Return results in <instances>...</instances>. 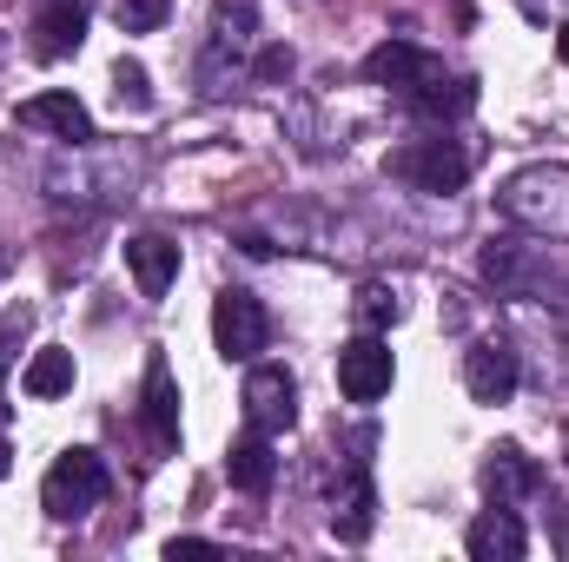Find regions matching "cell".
I'll use <instances>...</instances> for the list:
<instances>
[{
	"instance_id": "obj_1",
	"label": "cell",
	"mask_w": 569,
	"mask_h": 562,
	"mask_svg": "<svg viewBox=\"0 0 569 562\" xmlns=\"http://www.w3.org/2000/svg\"><path fill=\"white\" fill-rule=\"evenodd\" d=\"M497 212L517 225V232H537V239H569V165H523L497 185Z\"/></svg>"
},
{
	"instance_id": "obj_2",
	"label": "cell",
	"mask_w": 569,
	"mask_h": 562,
	"mask_svg": "<svg viewBox=\"0 0 569 562\" xmlns=\"http://www.w3.org/2000/svg\"><path fill=\"white\" fill-rule=\"evenodd\" d=\"M100 496H107V456L87 450V443L80 450H60L53 470H47V483H40V510L53 523H80V516L100 510Z\"/></svg>"
},
{
	"instance_id": "obj_3",
	"label": "cell",
	"mask_w": 569,
	"mask_h": 562,
	"mask_svg": "<svg viewBox=\"0 0 569 562\" xmlns=\"http://www.w3.org/2000/svg\"><path fill=\"white\" fill-rule=\"evenodd\" d=\"M385 172L405 179V185H418V192H457L470 179V152L457 140H443V133H430V140H411V145H398V152H385Z\"/></svg>"
},
{
	"instance_id": "obj_4",
	"label": "cell",
	"mask_w": 569,
	"mask_h": 562,
	"mask_svg": "<svg viewBox=\"0 0 569 562\" xmlns=\"http://www.w3.org/2000/svg\"><path fill=\"white\" fill-rule=\"evenodd\" d=\"M212 344H219V358L226 364H252L266 344H272V318H266V304L252 298V291H219V304H212Z\"/></svg>"
},
{
	"instance_id": "obj_5",
	"label": "cell",
	"mask_w": 569,
	"mask_h": 562,
	"mask_svg": "<svg viewBox=\"0 0 569 562\" xmlns=\"http://www.w3.org/2000/svg\"><path fill=\"white\" fill-rule=\"evenodd\" d=\"M391 378H398V364H391V344H385L378 331H358V338L338 351V391H345L351 404H378V398L391 391Z\"/></svg>"
},
{
	"instance_id": "obj_6",
	"label": "cell",
	"mask_w": 569,
	"mask_h": 562,
	"mask_svg": "<svg viewBox=\"0 0 569 562\" xmlns=\"http://www.w3.org/2000/svg\"><path fill=\"white\" fill-rule=\"evenodd\" d=\"M246 423L252 430H266V436H279L298 423V384H291V371L284 364H259L252 358V371H246Z\"/></svg>"
},
{
	"instance_id": "obj_7",
	"label": "cell",
	"mask_w": 569,
	"mask_h": 562,
	"mask_svg": "<svg viewBox=\"0 0 569 562\" xmlns=\"http://www.w3.org/2000/svg\"><path fill=\"white\" fill-rule=\"evenodd\" d=\"M517 378H523L517 344H503V338L470 344V358H463V391H470L477 404H510V398H517Z\"/></svg>"
},
{
	"instance_id": "obj_8",
	"label": "cell",
	"mask_w": 569,
	"mask_h": 562,
	"mask_svg": "<svg viewBox=\"0 0 569 562\" xmlns=\"http://www.w3.org/2000/svg\"><path fill=\"white\" fill-rule=\"evenodd\" d=\"M437 73H443V60H430L418 40H378V47L365 53V80H371V87H391L398 100H405L411 87L437 80Z\"/></svg>"
},
{
	"instance_id": "obj_9",
	"label": "cell",
	"mask_w": 569,
	"mask_h": 562,
	"mask_svg": "<svg viewBox=\"0 0 569 562\" xmlns=\"http://www.w3.org/2000/svg\"><path fill=\"white\" fill-rule=\"evenodd\" d=\"M477 483H483V496H490L497 510H517L523 496H537V490H543V470H537V463H530L517 443H497V450L483 456Z\"/></svg>"
},
{
	"instance_id": "obj_10",
	"label": "cell",
	"mask_w": 569,
	"mask_h": 562,
	"mask_svg": "<svg viewBox=\"0 0 569 562\" xmlns=\"http://www.w3.org/2000/svg\"><path fill=\"white\" fill-rule=\"evenodd\" d=\"M20 127H40V133L67 140L73 152L93 145V113H87L73 93H33V100H20Z\"/></svg>"
},
{
	"instance_id": "obj_11",
	"label": "cell",
	"mask_w": 569,
	"mask_h": 562,
	"mask_svg": "<svg viewBox=\"0 0 569 562\" xmlns=\"http://www.w3.org/2000/svg\"><path fill=\"white\" fill-rule=\"evenodd\" d=\"M87 47V7L80 0H47L40 7V20H33V60H67V53H80Z\"/></svg>"
},
{
	"instance_id": "obj_12",
	"label": "cell",
	"mask_w": 569,
	"mask_h": 562,
	"mask_svg": "<svg viewBox=\"0 0 569 562\" xmlns=\"http://www.w3.org/2000/svg\"><path fill=\"white\" fill-rule=\"evenodd\" d=\"M463 550H470V562H523L530 536H523L517 510H497V503H490V510L463 530Z\"/></svg>"
},
{
	"instance_id": "obj_13",
	"label": "cell",
	"mask_w": 569,
	"mask_h": 562,
	"mask_svg": "<svg viewBox=\"0 0 569 562\" xmlns=\"http://www.w3.org/2000/svg\"><path fill=\"white\" fill-rule=\"evenodd\" d=\"M127 272H133V284H140V298H166L172 279H179V245L159 239V232L127 239Z\"/></svg>"
},
{
	"instance_id": "obj_14",
	"label": "cell",
	"mask_w": 569,
	"mask_h": 562,
	"mask_svg": "<svg viewBox=\"0 0 569 562\" xmlns=\"http://www.w3.org/2000/svg\"><path fill=\"white\" fill-rule=\"evenodd\" d=\"M226 476H232V490H246V496H266V490H272V476H279L272 436L246 423V436H239V443L226 450Z\"/></svg>"
},
{
	"instance_id": "obj_15",
	"label": "cell",
	"mask_w": 569,
	"mask_h": 562,
	"mask_svg": "<svg viewBox=\"0 0 569 562\" xmlns=\"http://www.w3.org/2000/svg\"><path fill=\"white\" fill-rule=\"evenodd\" d=\"M371 523H378V490H371L365 470H351V483L331 496V536H338V543H365Z\"/></svg>"
},
{
	"instance_id": "obj_16",
	"label": "cell",
	"mask_w": 569,
	"mask_h": 562,
	"mask_svg": "<svg viewBox=\"0 0 569 562\" xmlns=\"http://www.w3.org/2000/svg\"><path fill=\"white\" fill-rule=\"evenodd\" d=\"M146 430H152V443H179V384H172V364L166 358H152L146 364Z\"/></svg>"
},
{
	"instance_id": "obj_17",
	"label": "cell",
	"mask_w": 569,
	"mask_h": 562,
	"mask_svg": "<svg viewBox=\"0 0 569 562\" xmlns=\"http://www.w3.org/2000/svg\"><path fill=\"white\" fill-rule=\"evenodd\" d=\"M405 107H411L418 120H463V113L477 107V87H470V80L437 73V80H425V87H411V93H405Z\"/></svg>"
},
{
	"instance_id": "obj_18",
	"label": "cell",
	"mask_w": 569,
	"mask_h": 562,
	"mask_svg": "<svg viewBox=\"0 0 569 562\" xmlns=\"http://www.w3.org/2000/svg\"><path fill=\"white\" fill-rule=\"evenodd\" d=\"M239 80H246V47H232V40L212 33L199 47V100H226Z\"/></svg>"
},
{
	"instance_id": "obj_19",
	"label": "cell",
	"mask_w": 569,
	"mask_h": 562,
	"mask_svg": "<svg viewBox=\"0 0 569 562\" xmlns=\"http://www.w3.org/2000/svg\"><path fill=\"white\" fill-rule=\"evenodd\" d=\"M20 391L27 398H67L73 391V351H60V344H47V351H33L27 358V371H20Z\"/></svg>"
},
{
	"instance_id": "obj_20",
	"label": "cell",
	"mask_w": 569,
	"mask_h": 562,
	"mask_svg": "<svg viewBox=\"0 0 569 562\" xmlns=\"http://www.w3.org/2000/svg\"><path fill=\"white\" fill-rule=\"evenodd\" d=\"M212 33L232 47H252L259 40V0H212Z\"/></svg>"
},
{
	"instance_id": "obj_21",
	"label": "cell",
	"mask_w": 569,
	"mask_h": 562,
	"mask_svg": "<svg viewBox=\"0 0 569 562\" xmlns=\"http://www.w3.org/2000/svg\"><path fill=\"white\" fill-rule=\"evenodd\" d=\"M166 7H172V0H107V13L120 20V33H152V27H166Z\"/></svg>"
},
{
	"instance_id": "obj_22",
	"label": "cell",
	"mask_w": 569,
	"mask_h": 562,
	"mask_svg": "<svg viewBox=\"0 0 569 562\" xmlns=\"http://www.w3.org/2000/svg\"><path fill=\"white\" fill-rule=\"evenodd\" d=\"M398 311H405V304H398V291H391V284H365V291H358V318H365V331L398 324Z\"/></svg>"
},
{
	"instance_id": "obj_23",
	"label": "cell",
	"mask_w": 569,
	"mask_h": 562,
	"mask_svg": "<svg viewBox=\"0 0 569 562\" xmlns=\"http://www.w3.org/2000/svg\"><path fill=\"white\" fill-rule=\"evenodd\" d=\"M33 331V304H7L0 311V384H7V371H13V344Z\"/></svg>"
},
{
	"instance_id": "obj_24",
	"label": "cell",
	"mask_w": 569,
	"mask_h": 562,
	"mask_svg": "<svg viewBox=\"0 0 569 562\" xmlns=\"http://www.w3.org/2000/svg\"><path fill=\"white\" fill-rule=\"evenodd\" d=\"M113 100H120V107H133V113H146V107H152V87H146V67H140V60H120V67H113Z\"/></svg>"
},
{
	"instance_id": "obj_25",
	"label": "cell",
	"mask_w": 569,
	"mask_h": 562,
	"mask_svg": "<svg viewBox=\"0 0 569 562\" xmlns=\"http://www.w3.org/2000/svg\"><path fill=\"white\" fill-rule=\"evenodd\" d=\"M291 67H298V60H291V47H266V53L252 60V80H259V87H284V80H291Z\"/></svg>"
},
{
	"instance_id": "obj_26",
	"label": "cell",
	"mask_w": 569,
	"mask_h": 562,
	"mask_svg": "<svg viewBox=\"0 0 569 562\" xmlns=\"http://www.w3.org/2000/svg\"><path fill=\"white\" fill-rule=\"evenodd\" d=\"M550 550L569 562V503H550Z\"/></svg>"
},
{
	"instance_id": "obj_27",
	"label": "cell",
	"mask_w": 569,
	"mask_h": 562,
	"mask_svg": "<svg viewBox=\"0 0 569 562\" xmlns=\"http://www.w3.org/2000/svg\"><path fill=\"white\" fill-rule=\"evenodd\" d=\"M212 550H219V543H206V536H172V543H166V556H212Z\"/></svg>"
},
{
	"instance_id": "obj_28",
	"label": "cell",
	"mask_w": 569,
	"mask_h": 562,
	"mask_svg": "<svg viewBox=\"0 0 569 562\" xmlns=\"http://www.w3.org/2000/svg\"><path fill=\"white\" fill-rule=\"evenodd\" d=\"M0 430H7V404H0ZM13 470V456H7V436H0V476Z\"/></svg>"
},
{
	"instance_id": "obj_29",
	"label": "cell",
	"mask_w": 569,
	"mask_h": 562,
	"mask_svg": "<svg viewBox=\"0 0 569 562\" xmlns=\"http://www.w3.org/2000/svg\"><path fill=\"white\" fill-rule=\"evenodd\" d=\"M557 53H563V67H569V27H557Z\"/></svg>"
},
{
	"instance_id": "obj_30",
	"label": "cell",
	"mask_w": 569,
	"mask_h": 562,
	"mask_svg": "<svg viewBox=\"0 0 569 562\" xmlns=\"http://www.w3.org/2000/svg\"><path fill=\"white\" fill-rule=\"evenodd\" d=\"M0 272H7V259H0Z\"/></svg>"
}]
</instances>
